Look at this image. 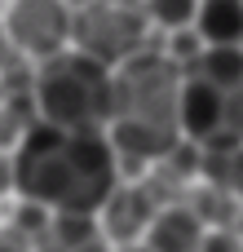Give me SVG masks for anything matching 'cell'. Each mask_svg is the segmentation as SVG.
I'll list each match as a JSON object with an SVG mask.
<instances>
[{
	"mask_svg": "<svg viewBox=\"0 0 243 252\" xmlns=\"http://www.w3.org/2000/svg\"><path fill=\"white\" fill-rule=\"evenodd\" d=\"M146 4H151V18H159L173 31H186V27H195L204 0H146Z\"/></svg>",
	"mask_w": 243,
	"mask_h": 252,
	"instance_id": "13",
	"label": "cell"
},
{
	"mask_svg": "<svg viewBox=\"0 0 243 252\" xmlns=\"http://www.w3.org/2000/svg\"><path fill=\"white\" fill-rule=\"evenodd\" d=\"M230 230H235V235L243 239V208H239V217H235V226H230Z\"/></svg>",
	"mask_w": 243,
	"mask_h": 252,
	"instance_id": "19",
	"label": "cell"
},
{
	"mask_svg": "<svg viewBox=\"0 0 243 252\" xmlns=\"http://www.w3.org/2000/svg\"><path fill=\"white\" fill-rule=\"evenodd\" d=\"M199 252H243V239L235 235V230H208Z\"/></svg>",
	"mask_w": 243,
	"mask_h": 252,
	"instance_id": "14",
	"label": "cell"
},
{
	"mask_svg": "<svg viewBox=\"0 0 243 252\" xmlns=\"http://www.w3.org/2000/svg\"><path fill=\"white\" fill-rule=\"evenodd\" d=\"M18 58H22V53L13 49V40H9V31H4V22H0V75H4V71H9Z\"/></svg>",
	"mask_w": 243,
	"mask_h": 252,
	"instance_id": "16",
	"label": "cell"
},
{
	"mask_svg": "<svg viewBox=\"0 0 243 252\" xmlns=\"http://www.w3.org/2000/svg\"><path fill=\"white\" fill-rule=\"evenodd\" d=\"M71 40L102 66H124L137 53H146V22L128 0H93L89 9L75 13Z\"/></svg>",
	"mask_w": 243,
	"mask_h": 252,
	"instance_id": "4",
	"label": "cell"
},
{
	"mask_svg": "<svg viewBox=\"0 0 243 252\" xmlns=\"http://www.w3.org/2000/svg\"><path fill=\"white\" fill-rule=\"evenodd\" d=\"M195 31L204 35L208 49H230L243 44V0H204Z\"/></svg>",
	"mask_w": 243,
	"mask_h": 252,
	"instance_id": "9",
	"label": "cell"
},
{
	"mask_svg": "<svg viewBox=\"0 0 243 252\" xmlns=\"http://www.w3.org/2000/svg\"><path fill=\"white\" fill-rule=\"evenodd\" d=\"M35 106L44 124L66 133H102V124H115V75L97 58L71 49L49 62H40L35 75Z\"/></svg>",
	"mask_w": 243,
	"mask_h": 252,
	"instance_id": "2",
	"label": "cell"
},
{
	"mask_svg": "<svg viewBox=\"0 0 243 252\" xmlns=\"http://www.w3.org/2000/svg\"><path fill=\"white\" fill-rule=\"evenodd\" d=\"M182 66L168 53H137L115 75V124L182 142Z\"/></svg>",
	"mask_w": 243,
	"mask_h": 252,
	"instance_id": "3",
	"label": "cell"
},
{
	"mask_svg": "<svg viewBox=\"0 0 243 252\" xmlns=\"http://www.w3.org/2000/svg\"><path fill=\"white\" fill-rule=\"evenodd\" d=\"M164 213L159 195L151 182H124L115 190V199L102 208V230L115 239V244H133L137 235H146L155 226V217Z\"/></svg>",
	"mask_w": 243,
	"mask_h": 252,
	"instance_id": "6",
	"label": "cell"
},
{
	"mask_svg": "<svg viewBox=\"0 0 243 252\" xmlns=\"http://www.w3.org/2000/svg\"><path fill=\"white\" fill-rule=\"evenodd\" d=\"M230 190L239 195V204H243V151L235 155V173H230Z\"/></svg>",
	"mask_w": 243,
	"mask_h": 252,
	"instance_id": "18",
	"label": "cell"
},
{
	"mask_svg": "<svg viewBox=\"0 0 243 252\" xmlns=\"http://www.w3.org/2000/svg\"><path fill=\"white\" fill-rule=\"evenodd\" d=\"M4 31L13 40V49L22 58H58L66 53V40L75 31V18H71V4L66 0H13L9 18H4Z\"/></svg>",
	"mask_w": 243,
	"mask_h": 252,
	"instance_id": "5",
	"label": "cell"
},
{
	"mask_svg": "<svg viewBox=\"0 0 243 252\" xmlns=\"http://www.w3.org/2000/svg\"><path fill=\"white\" fill-rule=\"evenodd\" d=\"M102 239V230H97V217H89V213H58L53 217V235H49V244L62 252H84L89 244H97Z\"/></svg>",
	"mask_w": 243,
	"mask_h": 252,
	"instance_id": "12",
	"label": "cell"
},
{
	"mask_svg": "<svg viewBox=\"0 0 243 252\" xmlns=\"http://www.w3.org/2000/svg\"><path fill=\"white\" fill-rule=\"evenodd\" d=\"M190 80H208V84L221 89V93H239L243 89V44L208 49V53L190 66Z\"/></svg>",
	"mask_w": 243,
	"mask_h": 252,
	"instance_id": "10",
	"label": "cell"
},
{
	"mask_svg": "<svg viewBox=\"0 0 243 252\" xmlns=\"http://www.w3.org/2000/svg\"><path fill=\"white\" fill-rule=\"evenodd\" d=\"M0 252H31V239H22V235L9 226V230H0Z\"/></svg>",
	"mask_w": 243,
	"mask_h": 252,
	"instance_id": "17",
	"label": "cell"
},
{
	"mask_svg": "<svg viewBox=\"0 0 243 252\" xmlns=\"http://www.w3.org/2000/svg\"><path fill=\"white\" fill-rule=\"evenodd\" d=\"M204 235H208V226L190 213V204H168L155 217V226L146 230V248L151 252H199Z\"/></svg>",
	"mask_w": 243,
	"mask_h": 252,
	"instance_id": "8",
	"label": "cell"
},
{
	"mask_svg": "<svg viewBox=\"0 0 243 252\" xmlns=\"http://www.w3.org/2000/svg\"><path fill=\"white\" fill-rule=\"evenodd\" d=\"M226 97L221 89H213L208 80H186L182 93V133L195 146H213L226 137Z\"/></svg>",
	"mask_w": 243,
	"mask_h": 252,
	"instance_id": "7",
	"label": "cell"
},
{
	"mask_svg": "<svg viewBox=\"0 0 243 252\" xmlns=\"http://www.w3.org/2000/svg\"><path fill=\"white\" fill-rule=\"evenodd\" d=\"M239 195L235 190H226V186H199L195 195H190V213L208 226V230H230L235 226V217H239Z\"/></svg>",
	"mask_w": 243,
	"mask_h": 252,
	"instance_id": "11",
	"label": "cell"
},
{
	"mask_svg": "<svg viewBox=\"0 0 243 252\" xmlns=\"http://www.w3.org/2000/svg\"><path fill=\"white\" fill-rule=\"evenodd\" d=\"M18 168V195L35 199L53 213H102L120 177V151L102 133H66L53 124H35L22 146L13 151Z\"/></svg>",
	"mask_w": 243,
	"mask_h": 252,
	"instance_id": "1",
	"label": "cell"
},
{
	"mask_svg": "<svg viewBox=\"0 0 243 252\" xmlns=\"http://www.w3.org/2000/svg\"><path fill=\"white\" fill-rule=\"evenodd\" d=\"M9 190H18V168H13V155L0 151V195H9Z\"/></svg>",
	"mask_w": 243,
	"mask_h": 252,
	"instance_id": "15",
	"label": "cell"
}]
</instances>
